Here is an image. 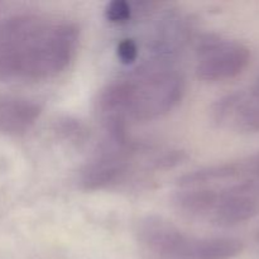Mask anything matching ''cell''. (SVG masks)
Returning a JSON list of instances; mask_svg holds the SVG:
<instances>
[{"mask_svg": "<svg viewBox=\"0 0 259 259\" xmlns=\"http://www.w3.org/2000/svg\"><path fill=\"white\" fill-rule=\"evenodd\" d=\"M72 22L20 14L0 23V81H42L62 72L77 51Z\"/></svg>", "mask_w": 259, "mask_h": 259, "instance_id": "6da1fadb", "label": "cell"}, {"mask_svg": "<svg viewBox=\"0 0 259 259\" xmlns=\"http://www.w3.org/2000/svg\"><path fill=\"white\" fill-rule=\"evenodd\" d=\"M184 94L181 73L164 63H154L106 85L96 99V111L106 131L128 132V124L168 114Z\"/></svg>", "mask_w": 259, "mask_h": 259, "instance_id": "7a4b0ae2", "label": "cell"}, {"mask_svg": "<svg viewBox=\"0 0 259 259\" xmlns=\"http://www.w3.org/2000/svg\"><path fill=\"white\" fill-rule=\"evenodd\" d=\"M172 197L177 212L192 222L229 228L259 214V196L244 184L180 186Z\"/></svg>", "mask_w": 259, "mask_h": 259, "instance_id": "3957f363", "label": "cell"}, {"mask_svg": "<svg viewBox=\"0 0 259 259\" xmlns=\"http://www.w3.org/2000/svg\"><path fill=\"white\" fill-rule=\"evenodd\" d=\"M137 237L151 259H234L242 240L232 237H197L158 217L139 222Z\"/></svg>", "mask_w": 259, "mask_h": 259, "instance_id": "277c9868", "label": "cell"}, {"mask_svg": "<svg viewBox=\"0 0 259 259\" xmlns=\"http://www.w3.org/2000/svg\"><path fill=\"white\" fill-rule=\"evenodd\" d=\"M137 147L128 132H108L80 174V185L89 191L104 190L123 181L133 166Z\"/></svg>", "mask_w": 259, "mask_h": 259, "instance_id": "5b68a950", "label": "cell"}, {"mask_svg": "<svg viewBox=\"0 0 259 259\" xmlns=\"http://www.w3.org/2000/svg\"><path fill=\"white\" fill-rule=\"evenodd\" d=\"M250 51L243 43L207 35L196 52V73L201 80L217 82L240 75L247 68Z\"/></svg>", "mask_w": 259, "mask_h": 259, "instance_id": "8992f818", "label": "cell"}, {"mask_svg": "<svg viewBox=\"0 0 259 259\" xmlns=\"http://www.w3.org/2000/svg\"><path fill=\"white\" fill-rule=\"evenodd\" d=\"M211 119L219 128L240 134L259 132V93L235 91L211 106Z\"/></svg>", "mask_w": 259, "mask_h": 259, "instance_id": "52a82bcc", "label": "cell"}, {"mask_svg": "<svg viewBox=\"0 0 259 259\" xmlns=\"http://www.w3.org/2000/svg\"><path fill=\"white\" fill-rule=\"evenodd\" d=\"M39 115L40 106L34 100L0 94V134H24L34 125Z\"/></svg>", "mask_w": 259, "mask_h": 259, "instance_id": "ba28073f", "label": "cell"}, {"mask_svg": "<svg viewBox=\"0 0 259 259\" xmlns=\"http://www.w3.org/2000/svg\"><path fill=\"white\" fill-rule=\"evenodd\" d=\"M105 17L111 23H125L132 17V5L125 0H114L108 3L105 8Z\"/></svg>", "mask_w": 259, "mask_h": 259, "instance_id": "9c48e42d", "label": "cell"}, {"mask_svg": "<svg viewBox=\"0 0 259 259\" xmlns=\"http://www.w3.org/2000/svg\"><path fill=\"white\" fill-rule=\"evenodd\" d=\"M118 57L123 63H132L138 57V47L133 39H123L118 45Z\"/></svg>", "mask_w": 259, "mask_h": 259, "instance_id": "30bf717a", "label": "cell"}, {"mask_svg": "<svg viewBox=\"0 0 259 259\" xmlns=\"http://www.w3.org/2000/svg\"><path fill=\"white\" fill-rule=\"evenodd\" d=\"M257 243H258V245H259V233H258V235H257Z\"/></svg>", "mask_w": 259, "mask_h": 259, "instance_id": "8fae6325", "label": "cell"}, {"mask_svg": "<svg viewBox=\"0 0 259 259\" xmlns=\"http://www.w3.org/2000/svg\"><path fill=\"white\" fill-rule=\"evenodd\" d=\"M257 91H258V93H259V86H258V89H257Z\"/></svg>", "mask_w": 259, "mask_h": 259, "instance_id": "7c38bea8", "label": "cell"}]
</instances>
